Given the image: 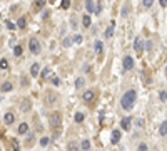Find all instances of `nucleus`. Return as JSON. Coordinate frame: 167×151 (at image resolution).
I'll return each instance as SVG.
<instances>
[{"label": "nucleus", "mask_w": 167, "mask_h": 151, "mask_svg": "<svg viewBox=\"0 0 167 151\" xmlns=\"http://www.w3.org/2000/svg\"><path fill=\"white\" fill-rule=\"evenodd\" d=\"M136 101H137V92L134 89H129V91L122 96V99H120V106H122L125 111H131L132 108H134V103H136Z\"/></svg>", "instance_id": "f257e3e1"}, {"label": "nucleus", "mask_w": 167, "mask_h": 151, "mask_svg": "<svg viewBox=\"0 0 167 151\" xmlns=\"http://www.w3.org/2000/svg\"><path fill=\"white\" fill-rule=\"evenodd\" d=\"M49 123H50V126H52V128H59V126L62 124V114H60V113H57V111H55V113H52V114H50V118H49Z\"/></svg>", "instance_id": "f03ea898"}, {"label": "nucleus", "mask_w": 167, "mask_h": 151, "mask_svg": "<svg viewBox=\"0 0 167 151\" xmlns=\"http://www.w3.org/2000/svg\"><path fill=\"white\" fill-rule=\"evenodd\" d=\"M29 49H30L32 54H40V42H39V39L37 37H32L30 40H29Z\"/></svg>", "instance_id": "7ed1b4c3"}, {"label": "nucleus", "mask_w": 167, "mask_h": 151, "mask_svg": "<svg viewBox=\"0 0 167 151\" xmlns=\"http://www.w3.org/2000/svg\"><path fill=\"white\" fill-rule=\"evenodd\" d=\"M94 98H95V94H94V91H92V89H87V91L82 94V99L85 101V103H92V101H94Z\"/></svg>", "instance_id": "20e7f679"}, {"label": "nucleus", "mask_w": 167, "mask_h": 151, "mask_svg": "<svg viewBox=\"0 0 167 151\" xmlns=\"http://www.w3.org/2000/svg\"><path fill=\"white\" fill-rule=\"evenodd\" d=\"M134 51H136V52H139V54L144 51V42H142L141 37H136V40H134Z\"/></svg>", "instance_id": "39448f33"}, {"label": "nucleus", "mask_w": 167, "mask_h": 151, "mask_svg": "<svg viewBox=\"0 0 167 151\" xmlns=\"http://www.w3.org/2000/svg\"><path fill=\"white\" fill-rule=\"evenodd\" d=\"M59 101V96L55 92H47V96H45V103L47 104H55Z\"/></svg>", "instance_id": "423d86ee"}, {"label": "nucleus", "mask_w": 167, "mask_h": 151, "mask_svg": "<svg viewBox=\"0 0 167 151\" xmlns=\"http://www.w3.org/2000/svg\"><path fill=\"white\" fill-rule=\"evenodd\" d=\"M14 121H15V114H14L12 111L5 113V116H4V123H5L7 126H10V124H14Z\"/></svg>", "instance_id": "0eeeda50"}, {"label": "nucleus", "mask_w": 167, "mask_h": 151, "mask_svg": "<svg viewBox=\"0 0 167 151\" xmlns=\"http://www.w3.org/2000/svg\"><path fill=\"white\" fill-rule=\"evenodd\" d=\"M131 124H132V118L131 116H127V118H124V119L120 121V128H122V129H131Z\"/></svg>", "instance_id": "6e6552de"}, {"label": "nucleus", "mask_w": 167, "mask_h": 151, "mask_svg": "<svg viewBox=\"0 0 167 151\" xmlns=\"http://www.w3.org/2000/svg\"><path fill=\"white\" fill-rule=\"evenodd\" d=\"M124 69H125V71H131V69H134V59H132L131 56L124 57Z\"/></svg>", "instance_id": "1a4fd4ad"}, {"label": "nucleus", "mask_w": 167, "mask_h": 151, "mask_svg": "<svg viewBox=\"0 0 167 151\" xmlns=\"http://www.w3.org/2000/svg\"><path fill=\"white\" fill-rule=\"evenodd\" d=\"M12 89H14V84L9 82V81H5V82L0 86V91H2V92H10Z\"/></svg>", "instance_id": "9d476101"}, {"label": "nucleus", "mask_w": 167, "mask_h": 151, "mask_svg": "<svg viewBox=\"0 0 167 151\" xmlns=\"http://www.w3.org/2000/svg\"><path fill=\"white\" fill-rule=\"evenodd\" d=\"M32 108V103H30V99H24L22 101V106H20V109L24 111V113H27V111H30Z\"/></svg>", "instance_id": "9b49d317"}, {"label": "nucleus", "mask_w": 167, "mask_h": 151, "mask_svg": "<svg viewBox=\"0 0 167 151\" xmlns=\"http://www.w3.org/2000/svg\"><path fill=\"white\" fill-rule=\"evenodd\" d=\"M114 30H115V24L112 22V24H110V27H107V29H105L104 35L107 37V39H110V37H112V34H114Z\"/></svg>", "instance_id": "f8f14e48"}, {"label": "nucleus", "mask_w": 167, "mask_h": 151, "mask_svg": "<svg viewBox=\"0 0 167 151\" xmlns=\"http://www.w3.org/2000/svg\"><path fill=\"white\" fill-rule=\"evenodd\" d=\"M17 131H19V134H27V133H29V124H27V123H20Z\"/></svg>", "instance_id": "ddd939ff"}, {"label": "nucleus", "mask_w": 167, "mask_h": 151, "mask_svg": "<svg viewBox=\"0 0 167 151\" xmlns=\"http://www.w3.org/2000/svg\"><path fill=\"white\" fill-rule=\"evenodd\" d=\"M85 9H87V12H89V14L95 12V4H94V0H87V2H85Z\"/></svg>", "instance_id": "4468645a"}, {"label": "nucleus", "mask_w": 167, "mask_h": 151, "mask_svg": "<svg viewBox=\"0 0 167 151\" xmlns=\"http://www.w3.org/2000/svg\"><path fill=\"white\" fill-rule=\"evenodd\" d=\"M39 71H40L39 64H37V62H34V64L30 66V76H34V77H35V76H39Z\"/></svg>", "instance_id": "2eb2a0df"}, {"label": "nucleus", "mask_w": 167, "mask_h": 151, "mask_svg": "<svg viewBox=\"0 0 167 151\" xmlns=\"http://www.w3.org/2000/svg\"><path fill=\"white\" fill-rule=\"evenodd\" d=\"M120 141V131L119 129H114V133H112V143H119Z\"/></svg>", "instance_id": "dca6fc26"}, {"label": "nucleus", "mask_w": 167, "mask_h": 151, "mask_svg": "<svg viewBox=\"0 0 167 151\" xmlns=\"http://www.w3.org/2000/svg\"><path fill=\"white\" fill-rule=\"evenodd\" d=\"M94 49H95V52H97V54H100V52H102V49H104V44H102V40H95Z\"/></svg>", "instance_id": "f3484780"}, {"label": "nucleus", "mask_w": 167, "mask_h": 151, "mask_svg": "<svg viewBox=\"0 0 167 151\" xmlns=\"http://www.w3.org/2000/svg\"><path fill=\"white\" fill-rule=\"evenodd\" d=\"M45 4H47V0H34V7L35 9H44Z\"/></svg>", "instance_id": "a211bd4d"}, {"label": "nucleus", "mask_w": 167, "mask_h": 151, "mask_svg": "<svg viewBox=\"0 0 167 151\" xmlns=\"http://www.w3.org/2000/svg\"><path fill=\"white\" fill-rule=\"evenodd\" d=\"M159 134L161 136H166L167 134V121H164L161 124V128H159Z\"/></svg>", "instance_id": "6ab92c4d"}, {"label": "nucleus", "mask_w": 167, "mask_h": 151, "mask_svg": "<svg viewBox=\"0 0 167 151\" xmlns=\"http://www.w3.org/2000/svg\"><path fill=\"white\" fill-rule=\"evenodd\" d=\"M25 25H27V19L25 17H20V19L17 20V27H19V29H25Z\"/></svg>", "instance_id": "aec40b11"}, {"label": "nucleus", "mask_w": 167, "mask_h": 151, "mask_svg": "<svg viewBox=\"0 0 167 151\" xmlns=\"http://www.w3.org/2000/svg\"><path fill=\"white\" fill-rule=\"evenodd\" d=\"M34 133H27V139H25V146H32V143H34Z\"/></svg>", "instance_id": "412c9836"}, {"label": "nucleus", "mask_w": 167, "mask_h": 151, "mask_svg": "<svg viewBox=\"0 0 167 151\" xmlns=\"http://www.w3.org/2000/svg\"><path fill=\"white\" fill-rule=\"evenodd\" d=\"M84 84H85V79H84V77H77V81H75V89H82Z\"/></svg>", "instance_id": "4be33fe9"}, {"label": "nucleus", "mask_w": 167, "mask_h": 151, "mask_svg": "<svg viewBox=\"0 0 167 151\" xmlns=\"http://www.w3.org/2000/svg\"><path fill=\"white\" fill-rule=\"evenodd\" d=\"M80 148H82L84 151H89V150H90V141H89V139H84L82 144H80Z\"/></svg>", "instance_id": "5701e85b"}, {"label": "nucleus", "mask_w": 167, "mask_h": 151, "mask_svg": "<svg viewBox=\"0 0 167 151\" xmlns=\"http://www.w3.org/2000/svg\"><path fill=\"white\" fill-rule=\"evenodd\" d=\"M90 24H92L90 17H89V15H84V19H82V25H84V27H90Z\"/></svg>", "instance_id": "b1692460"}, {"label": "nucleus", "mask_w": 167, "mask_h": 151, "mask_svg": "<svg viewBox=\"0 0 167 151\" xmlns=\"http://www.w3.org/2000/svg\"><path fill=\"white\" fill-rule=\"evenodd\" d=\"M69 151H80L79 150V144L74 143V141H70V143H69Z\"/></svg>", "instance_id": "393cba45"}, {"label": "nucleus", "mask_w": 167, "mask_h": 151, "mask_svg": "<svg viewBox=\"0 0 167 151\" xmlns=\"http://www.w3.org/2000/svg\"><path fill=\"white\" fill-rule=\"evenodd\" d=\"M22 51H24V49H22V46H15V47H14V56H17V57H19V56H22Z\"/></svg>", "instance_id": "a878e982"}, {"label": "nucleus", "mask_w": 167, "mask_h": 151, "mask_svg": "<svg viewBox=\"0 0 167 151\" xmlns=\"http://www.w3.org/2000/svg\"><path fill=\"white\" fill-rule=\"evenodd\" d=\"M7 67H9V61L5 57H2L0 59V69H7Z\"/></svg>", "instance_id": "bb28decb"}, {"label": "nucleus", "mask_w": 167, "mask_h": 151, "mask_svg": "<svg viewBox=\"0 0 167 151\" xmlns=\"http://www.w3.org/2000/svg\"><path fill=\"white\" fill-rule=\"evenodd\" d=\"M142 4H144V7H146V9H151V7L154 5V0H144Z\"/></svg>", "instance_id": "cd10ccee"}, {"label": "nucleus", "mask_w": 167, "mask_h": 151, "mask_svg": "<svg viewBox=\"0 0 167 151\" xmlns=\"http://www.w3.org/2000/svg\"><path fill=\"white\" fill-rule=\"evenodd\" d=\"M64 47H69V46H72V39H70V37H65V39H64Z\"/></svg>", "instance_id": "c85d7f7f"}, {"label": "nucleus", "mask_w": 167, "mask_h": 151, "mask_svg": "<svg viewBox=\"0 0 167 151\" xmlns=\"http://www.w3.org/2000/svg\"><path fill=\"white\" fill-rule=\"evenodd\" d=\"M159 98H161V101H162V103H166V101H167V92H166V91H161Z\"/></svg>", "instance_id": "c756f323"}, {"label": "nucleus", "mask_w": 167, "mask_h": 151, "mask_svg": "<svg viewBox=\"0 0 167 151\" xmlns=\"http://www.w3.org/2000/svg\"><path fill=\"white\" fill-rule=\"evenodd\" d=\"M75 121H77V123H82L84 121V113H77V114H75Z\"/></svg>", "instance_id": "7c9ffc66"}, {"label": "nucleus", "mask_w": 167, "mask_h": 151, "mask_svg": "<svg viewBox=\"0 0 167 151\" xmlns=\"http://www.w3.org/2000/svg\"><path fill=\"white\" fill-rule=\"evenodd\" d=\"M60 7H62V9H69V7H70V0H62Z\"/></svg>", "instance_id": "2f4dec72"}, {"label": "nucleus", "mask_w": 167, "mask_h": 151, "mask_svg": "<svg viewBox=\"0 0 167 151\" xmlns=\"http://www.w3.org/2000/svg\"><path fill=\"white\" fill-rule=\"evenodd\" d=\"M50 143V138H42L40 139V146H47Z\"/></svg>", "instance_id": "473e14b6"}, {"label": "nucleus", "mask_w": 167, "mask_h": 151, "mask_svg": "<svg viewBox=\"0 0 167 151\" xmlns=\"http://www.w3.org/2000/svg\"><path fill=\"white\" fill-rule=\"evenodd\" d=\"M72 42H75V44H80V42H82V35H75L72 39Z\"/></svg>", "instance_id": "72a5a7b5"}, {"label": "nucleus", "mask_w": 167, "mask_h": 151, "mask_svg": "<svg viewBox=\"0 0 167 151\" xmlns=\"http://www.w3.org/2000/svg\"><path fill=\"white\" fill-rule=\"evenodd\" d=\"M42 76H44V77H49V76H50V69H44V71H42Z\"/></svg>", "instance_id": "f704fd0d"}, {"label": "nucleus", "mask_w": 167, "mask_h": 151, "mask_svg": "<svg viewBox=\"0 0 167 151\" xmlns=\"http://www.w3.org/2000/svg\"><path fill=\"white\" fill-rule=\"evenodd\" d=\"M136 126H137V128H142V126H144V121H142L141 118H139V119H136Z\"/></svg>", "instance_id": "c9c22d12"}, {"label": "nucleus", "mask_w": 167, "mask_h": 151, "mask_svg": "<svg viewBox=\"0 0 167 151\" xmlns=\"http://www.w3.org/2000/svg\"><path fill=\"white\" fill-rule=\"evenodd\" d=\"M15 24H12V22H9V20H7V29H10V30H14V29H15Z\"/></svg>", "instance_id": "e433bc0d"}, {"label": "nucleus", "mask_w": 167, "mask_h": 151, "mask_svg": "<svg viewBox=\"0 0 167 151\" xmlns=\"http://www.w3.org/2000/svg\"><path fill=\"white\" fill-rule=\"evenodd\" d=\"M137 151H147V144H146V143H142V144L139 146V150H137Z\"/></svg>", "instance_id": "4c0bfd02"}, {"label": "nucleus", "mask_w": 167, "mask_h": 151, "mask_svg": "<svg viewBox=\"0 0 167 151\" xmlns=\"http://www.w3.org/2000/svg\"><path fill=\"white\" fill-rule=\"evenodd\" d=\"M120 14H122V17H125V15H127V14H129V9H127V7H124V9H122V12H120Z\"/></svg>", "instance_id": "58836bf2"}, {"label": "nucleus", "mask_w": 167, "mask_h": 151, "mask_svg": "<svg viewBox=\"0 0 167 151\" xmlns=\"http://www.w3.org/2000/svg\"><path fill=\"white\" fill-rule=\"evenodd\" d=\"M100 12H102V5L99 4V5L95 7V14H99V15H100Z\"/></svg>", "instance_id": "ea45409f"}, {"label": "nucleus", "mask_w": 167, "mask_h": 151, "mask_svg": "<svg viewBox=\"0 0 167 151\" xmlns=\"http://www.w3.org/2000/svg\"><path fill=\"white\" fill-rule=\"evenodd\" d=\"M146 49H152V40H147L146 42Z\"/></svg>", "instance_id": "a19ab883"}, {"label": "nucleus", "mask_w": 167, "mask_h": 151, "mask_svg": "<svg viewBox=\"0 0 167 151\" xmlns=\"http://www.w3.org/2000/svg\"><path fill=\"white\" fill-rule=\"evenodd\" d=\"M159 4H161L162 7H167V0H159Z\"/></svg>", "instance_id": "79ce46f5"}]
</instances>
